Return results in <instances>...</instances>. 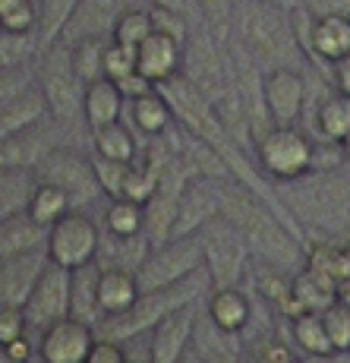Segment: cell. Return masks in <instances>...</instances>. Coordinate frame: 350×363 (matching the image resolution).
Returning <instances> with one entry per match:
<instances>
[{
  "instance_id": "obj_1",
  "label": "cell",
  "mask_w": 350,
  "mask_h": 363,
  "mask_svg": "<svg viewBox=\"0 0 350 363\" xmlns=\"http://www.w3.org/2000/svg\"><path fill=\"white\" fill-rule=\"evenodd\" d=\"M218 199L221 215H227L249 243L253 256L275 265L281 272H297L303 265V250L297 243V234L287 228V221L269 202H262L253 190L237 184L234 177H218Z\"/></svg>"
},
{
  "instance_id": "obj_2",
  "label": "cell",
  "mask_w": 350,
  "mask_h": 363,
  "mask_svg": "<svg viewBox=\"0 0 350 363\" xmlns=\"http://www.w3.org/2000/svg\"><path fill=\"white\" fill-rule=\"evenodd\" d=\"M230 41H237L265 73L278 67L300 69L306 54L293 26V10L269 0H234Z\"/></svg>"
},
{
  "instance_id": "obj_3",
  "label": "cell",
  "mask_w": 350,
  "mask_h": 363,
  "mask_svg": "<svg viewBox=\"0 0 350 363\" xmlns=\"http://www.w3.org/2000/svg\"><path fill=\"white\" fill-rule=\"evenodd\" d=\"M284 208L297 221L328 234L350 231V162L281 184Z\"/></svg>"
},
{
  "instance_id": "obj_4",
  "label": "cell",
  "mask_w": 350,
  "mask_h": 363,
  "mask_svg": "<svg viewBox=\"0 0 350 363\" xmlns=\"http://www.w3.org/2000/svg\"><path fill=\"white\" fill-rule=\"evenodd\" d=\"M205 291H212V278H208V269L202 265L199 272H193L190 278H184L177 284L142 291L130 310L117 313V316H104L95 325V335L98 338H111V341H130L136 335H149L167 313L180 310L186 303H196Z\"/></svg>"
},
{
  "instance_id": "obj_5",
  "label": "cell",
  "mask_w": 350,
  "mask_h": 363,
  "mask_svg": "<svg viewBox=\"0 0 350 363\" xmlns=\"http://www.w3.org/2000/svg\"><path fill=\"white\" fill-rule=\"evenodd\" d=\"M158 92L167 99L174 111V121L180 123L186 133H193L196 139H202V143H208L215 152H221L224 145L237 143L234 136H230L227 130H224L218 111H215V104L205 99V95L196 89L193 79H186L184 73L171 76V79L158 82ZM240 145V143H237Z\"/></svg>"
},
{
  "instance_id": "obj_6",
  "label": "cell",
  "mask_w": 350,
  "mask_h": 363,
  "mask_svg": "<svg viewBox=\"0 0 350 363\" xmlns=\"http://www.w3.org/2000/svg\"><path fill=\"white\" fill-rule=\"evenodd\" d=\"M312 155H316V143L300 127H278V123H271L256 139L259 167L271 180H278V184H290V180L310 174Z\"/></svg>"
},
{
  "instance_id": "obj_7",
  "label": "cell",
  "mask_w": 350,
  "mask_h": 363,
  "mask_svg": "<svg viewBox=\"0 0 350 363\" xmlns=\"http://www.w3.org/2000/svg\"><path fill=\"white\" fill-rule=\"evenodd\" d=\"M38 86L45 92L47 114L67 127V123L82 117V95H86V82L76 76L69 64V45L57 41L41 54V69H38Z\"/></svg>"
},
{
  "instance_id": "obj_8",
  "label": "cell",
  "mask_w": 350,
  "mask_h": 363,
  "mask_svg": "<svg viewBox=\"0 0 350 363\" xmlns=\"http://www.w3.org/2000/svg\"><path fill=\"white\" fill-rule=\"evenodd\" d=\"M202 247H205V269L212 288H240L253 250L227 215H215L202 228Z\"/></svg>"
},
{
  "instance_id": "obj_9",
  "label": "cell",
  "mask_w": 350,
  "mask_h": 363,
  "mask_svg": "<svg viewBox=\"0 0 350 363\" xmlns=\"http://www.w3.org/2000/svg\"><path fill=\"white\" fill-rule=\"evenodd\" d=\"M202 265H205V247H202V231H196L184 237H171V240L152 247L142 265L136 269V278L142 284V291H155L184 281L193 272H199Z\"/></svg>"
},
{
  "instance_id": "obj_10",
  "label": "cell",
  "mask_w": 350,
  "mask_h": 363,
  "mask_svg": "<svg viewBox=\"0 0 350 363\" xmlns=\"http://www.w3.org/2000/svg\"><path fill=\"white\" fill-rule=\"evenodd\" d=\"M32 174L35 180L60 186L73 202V208H89L98 196H104L101 184L95 177V162L86 158L82 152L67 149V145H57V149L47 152Z\"/></svg>"
},
{
  "instance_id": "obj_11",
  "label": "cell",
  "mask_w": 350,
  "mask_h": 363,
  "mask_svg": "<svg viewBox=\"0 0 350 363\" xmlns=\"http://www.w3.org/2000/svg\"><path fill=\"white\" fill-rule=\"evenodd\" d=\"M47 259L64 265V269H82V265L98 259L101 250V231L86 215V208H69L60 221L47 228Z\"/></svg>"
},
{
  "instance_id": "obj_12",
  "label": "cell",
  "mask_w": 350,
  "mask_h": 363,
  "mask_svg": "<svg viewBox=\"0 0 350 363\" xmlns=\"http://www.w3.org/2000/svg\"><path fill=\"white\" fill-rule=\"evenodd\" d=\"M69 284H73V269H64L57 262H47L41 272L38 284L26 300V319L29 329H47L51 323L69 316Z\"/></svg>"
},
{
  "instance_id": "obj_13",
  "label": "cell",
  "mask_w": 350,
  "mask_h": 363,
  "mask_svg": "<svg viewBox=\"0 0 350 363\" xmlns=\"http://www.w3.org/2000/svg\"><path fill=\"white\" fill-rule=\"evenodd\" d=\"M95 325L76 316L57 319L38 335V357L41 363H86L95 345Z\"/></svg>"
},
{
  "instance_id": "obj_14",
  "label": "cell",
  "mask_w": 350,
  "mask_h": 363,
  "mask_svg": "<svg viewBox=\"0 0 350 363\" xmlns=\"http://www.w3.org/2000/svg\"><path fill=\"white\" fill-rule=\"evenodd\" d=\"M306 101V82L300 69L278 67L265 73V108H269L271 123L278 127H297Z\"/></svg>"
},
{
  "instance_id": "obj_15",
  "label": "cell",
  "mask_w": 350,
  "mask_h": 363,
  "mask_svg": "<svg viewBox=\"0 0 350 363\" xmlns=\"http://www.w3.org/2000/svg\"><path fill=\"white\" fill-rule=\"evenodd\" d=\"M196 303H186L180 310L167 313L164 319L149 332V345H152V363H180L186 354V347L193 345L196 335Z\"/></svg>"
},
{
  "instance_id": "obj_16",
  "label": "cell",
  "mask_w": 350,
  "mask_h": 363,
  "mask_svg": "<svg viewBox=\"0 0 350 363\" xmlns=\"http://www.w3.org/2000/svg\"><path fill=\"white\" fill-rule=\"evenodd\" d=\"M47 262H51L47 250H32V253L0 259V306H26Z\"/></svg>"
},
{
  "instance_id": "obj_17",
  "label": "cell",
  "mask_w": 350,
  "mask_h": 363,
  "mask_svg": "<svg viewBox=\"0 0 350 363\" xmlns=\"http://www.w3.org/2000/svg\"><path fill=\"white\" fill-rule=\"evenodd\" d=\"M221 215V199H218V177H193L186 184L184 196H180L177 208V225H174V237L196 234L208 225V221Z\"/></svg>"
},
{
  "instance_id": "obj_18",
  "label": "cell",
  "mask_w": 350,
  "mask_h": 363,
  "mask_svg": "<svg viewBox=\"0 0 350 363\" xmlns=\"http://www.w3.org/2000/svg\"><path fill=\"white\" fill-rule=\"evenodd\" d=\"M51 149H57V133L41 121L16 136L0 139V167L4 171H35Z\"/></svg>"
},
{
  "instance_id": "obj_19",
  "label": "cell",
  "mask_w": 350,
  "mask_h": 363,
  "mask_svg": "<svg viewBox=\"0 0 350 363\" xmlns=\"http://www.w3.org/2000/svg\"><path fill=\"white\" fill-rule=\"evenodd\" d=\"M130 6H132V0H79V6H76L73 19L67 23L60 41L73 45V41L89 38V35H104V38H111L114 23Z\"/></svg>"
},
{
  "instance_id": "obj_20",
  "label": "cell",
  "mask_w": 350,
  "mask_h": 363,
  "mask_svg": "<svg viewBox=\"0 0 350 363\" xmlns=\"http://www.w3.org/2000/svg\"><path fill=\"white\" fill-rule=\"evenodd\" d=\"M136 69L149 82H164L184 69V41L171 38L164 32H152L142 45L136 48Z\"/></svg>"
},
{
  "instance_id": "obj_21",
  "label": "cell",
  "mask_w": 350,
  "mask_h": 363,
  "mask_svg": "<svg viewBox=\"0 0 350 363\" xmlns=\"http://www.w3.org/2000/svg\"><path fill=\"white\" fill-rule=\"evenodd\" d=\"M142 294L136 272L123 269V265H101L98 269V303H101L104 316H117V313L130 310Z\"/></svg>"
},
{
  "instance_id": "obj_22",
  "label": "cell",
  "mask_w": 350,
  "mask_h": 363,
  "mask_svg": "<svg viewBox=\"0 0 350 363\" xmlns=\"http://www.w3.org/2000/svg\"><path fill=\"white\" fill-rule=\"evenodd\" d=\"M123 92L114 79L101 76V79L89 82L86 95H82V121L89 123V130H101L108 123H117L123 114Z\"/></svg>"
},
{
  "instance_id": "obj_23",
  "label": "cell",
  "mask_w": 350,
  "mask_h": 363,
  "mask_svg": "<svg viewBox=\"0 0 350 363\" xmlns=\"http://www.w3.org/2000/svg\"><path fill=\"white\" fill-rule=\"evenodd\" d=\"M208 319L221 335H237L249 325V300L240 288H212V297L205 303Z\"/></svg>"
},
{
  "instance_id": "obj_24",
  "label": "cell",
  "mask_w": 350,
  "mask_h": 363,
  "mask_svg": "<svg viewBox=\"0 0 350 363\" xmlns=\"http://www.w3.org/2000/svg\"><path fill=\"white\" fill-rule=\"evenodd\" d=\"M45 243H47V228L38 225L26 208L0 221V259L32 253V250H45Z\"/></svg>"
},
{
  "instance_id": "obj_25",
  "label": "cell",
  "mask_w": 350,
  "mask_h": 363,
  "mask_svg": "<svg viewBox=\"0 0 350 363\" xmlns=\"http://www.w3.org/2000/svg\"><path fill=\"white\" fill-rule=\"evenodd\" d=\"M45 114H47L45 92H41V86L35 82V86L26 89L16 101H10L6 108H0V139H10V136H16V133L41 123Z\"/></svg>"
},
{
  "instance_id": "obj_26",
  "label": "cell",
  "mask_w": 350,
  "mask_h": 363,
  "mask_svg": "<svg viewBox=\"0 0 350 363\" xmlns=\"http://www.w3.org/2000/svg\"><path fill=\"white\" fill-rule=\"evenodd\" d=\"M98 269L101 265L95 262L73 269V284H69V316L82 319L89 325H98L104 319L101 303H98Z\"/></svg>"
},
{
  "instance_id": "obj_27",
  "label": "cell",
  "mask_w": 350,
  "mask_h": 363,
  "mask_svg": "<svg viewBox=\"0 0 350 363\" xmlns=\"http://www.w3.org/2000/svg\"><path fill=\"white\" fill-rule=\"evenodd\" d=\"M130 117H132V123H136V130L145 133V136H152V139L164 136V133L177 123L174 121L171 104H167V99L158 92V86L152 89V92H145V95H139V99L130 101Z\"/></svg>"
},
{
  "instance_id": "obj_28",
  "label": "cell",
  "mask_w": 350,
  "mask_h": 363,
  "mask_svg": "<svg viewBox=\"0 0 350 363\" xmlns=\"http://www.w3.org/2000/svg\"><path fill=\"white\" fill-rule=\"evenodd\" d=\"M76 6H79V0H38V29H35L38 54H45L47 48H54L60 41Z\"/></svg>"
},
{
  "instance_id": "obj_29",
  "label": "cell",
  "mask_w": 350,
  "mask_h": 363,
  "mask_svg": "<svg viewBox=\"0 0 350 363\" xmlns=\"http://www.w3.org/2000/svg\"><path fill=\"white\" fill-rule=\"evenodd\" d=\"M69 208H73V202H69V196L60 190V186L45 184V180H35V190H32L29 202H26V212H29L38 225L51 228L54 221L64 218Z\"/></svg>"
},
{
  "instance_id": "obj_30",
  "label": "cell",
  "mask_w": 350,
  "mask_h": 363,
  "mask_svg": "<svg viewBox=\"0 0 350 363\" xmlns=\"http://www.w3.org/2000/svg\"><path fill=\"white\" fill-rule=\"evenodd\" d=\"M316 130L322 139H332V143H344L350 136V95L334 89L316 111Z\"/></svg>"
},
{
  "instance_id": "obj_31",
  "label": "cell",
  "mask_w": 350,
  "mask_h": 363,
  "mask_svg": "<svg viewBox=\"0 0 350 363\" xmlns=\"http://www.w3.org/2000/svg\"><path fill=\"white\" fill-rule=\"evenodd\" d=\"M111 38L104 35H89V38H79L69 45V64H73L76 76L82 82H95L104 76V48H108Z\"/></svg>"
},
{
  "instance_id": "obj_32",
  "label": "cell",
  "mask_w": 350,
  "mask_h": 363,
  "mask_svg": "<svg viewBox=\"0 0 350 363\" xmlns=\"http://www.w3.org/2000/svg\"><path fill=\"white\" fill-rule=\"evenodd\" d=\"M92 139H95V155L98 158H111V162H123V164L136 162V152H139L136 139H132V133L123 127L120 121L95 130Z\"/></svg>"
},
{
  "instance_id": "obj_33",
  "label": "cell",
  "mask_w": 350,
  "mask_h": 363,
  "mask_svg": "<svg viewBox=\"0 0 350 363\" xmlns=\"http://www.w3.org/2000/svg\"><path fill=\"white\" fill-rule=\"evenodd\" d=\"M104 225H108V234H114V237L145 234V206L127 196L111 199L108 212H104Z\"/></svg>"
},
{
  "instance_id": "obj_34",
  "label": "cell",
  "mask_w": 350,
  "mask_h": 363,
  "mask_svg": "<svg viewBox=\"0 0 350 363\" xmlns=\"http://www.w3.org/2000/svg\"><path fill=\"white\" fill-rule=\"evenodd\" d=\"M293 345L303 354H338L328 338V329L322 323V313H297L293 316Z\"/></svg>"
},
{
  "instance_id": "obj_35",
  "label": "cell",
  "mask_w": 350,
  "mask_h": 363,
  "mask_svg": "<svg viewBox=\"0 0 350 363\" xmlns=\"http://www.w3.org/2000/svg\"><path fill=\"white\" fill-rule=\"evenodd\" d=\"M32 190H35L32 171H4V167H0V221L23 212Z\"/></svg>"
},
{
  "instance_id": "obj_36",
  "label": "cell",
  "mask_w": 350,
  "mask_h": 363,
  "mask_svg": "<svg viewBox=\"0 0 350 363\" xmlns=\"http://www.w3.org/2000/svg\"><path fill=\"white\" fill-rule=\"evenodd\" d=\"M152 32H155V26H152L149 6H130V10H123L120 19L114 23L111 38L120 41V45H127V48H139Z\"/></svg>"
},
{
  "instance_id": "obj_37",
  "label": "cell",
  "mask_w": 350,
  "mask_h": 363,
  "mask_svg": "<svg viewBox=\"0 0 350 363\" xmlns=\"http://www.w3.org/2000/svg\"><path fill=\"white\" fill-rule=\"evenodd\" d=\"M0 29L4 32H35L38 29V4L35 0H0Z\"/></svg>"
},
{
  "instance_id": "obj_38",
  "label": "cell",
  "mask_w": 350,
  "mask_h": 363,
  "mask_svg": "<svg viewBox=\"0 0 350 363\" xmlns=\"http://www.w3.org/2000/svg\"><path fill=\"white\" fill-rule=\"evenodd\" d=\"M38 82V73L35 67L26 60V64H10L0 67V108H6L10 101H16L26 89H32Z\"/></svg>"
},
{
  "instance_id": "obj_39",
  "label": "cell",
  "mask_w": 350,
  "mask_h": 363,
  "mask_svg": "<svg viewBox=\"0 0 350 363\" xmlns=\"http://www.w3.org/2000/svg\"><path fill=\"white\" fill-rule=\"evenodd\" d=\"M322 323H325L334 351L350 354V303H344V300L328 303L325 310H322Z\"/></svg>"
},
{
  "instance_id": "obj_40",
  "label": "cell",
  "mask_w": 350,
  "mask_h": 363,
  "mask_svg": "<svg viewBox=\"0 0 350 363\" xmlns=\"http://www.w3.org/2000/svg\"><path fill=\"white\" fill-rule=\"evenodd\" d=\"M38 54V38L35 32H4L0 29V67H10V64H26V60Z\"/></svg>"
},
{
  "instance_id": "obj_41",
  "label": "cell",
  "mask_w": 350,
  "mask_h": 363,
  "mask_svg": "<svg viewBox=\"0 0 350 363\" xmlns=\"http://www.w3.org/2000/svg\"><path fill=\"white\" fill-rule=\"evenodd\" d=\"M130 73H136V48H127L111 38L108 48H104V76L120 82L123 76H130Z\"/></svg>"
},
{
  "instance_id": "obj_42",
  "label": "cell",
  "mask_w": 350,
  "mask_h": 363,
  "mask_svg": "<svg viewBox=\"0 0 350 363\" xmlns=\"http://www.w3.org/2000/svg\"><path fill=\"white\" fill-rule=\"evenodd\" d=\"M127 171H130V164L95 155V177H98V184H101V190H104V196L108 199L123 196V180H127Z\"/></svg>"
},
{
  "instance_id": "obj_43",
  "label": "cell",
  "mask_w": 350,
  "mask_h": 363,
  "mask_svg": "<svg viewBox=\"0 0 350 363\" xmlns=\"http://www.w3.org/2000/svg\"><path fill=\"white\" fill-rule=\"evenodd\" d=\"M29 335V319H26L23 306H0V351L13 341Z\"/></svg>"
},
{
  "instance_id": "obj_44",
  "label": "cell",
  "mask_w": 350,
  "mask_h": 363,
  "mask_svg": "<svg viewBox=\"0 0 350 363\" xmlns=\"http://www.w3.org/2000/svg\"><path fill=\"white\" fill-rule=\"evenodd\" d=\"M86 363H130L127 351H123L120 341H111V338H95L92 351H89Z\"/></svg>"
},
{
  "instance_id": "obj_45",
  "label": "cell",
  "mask_w": 350,
  "mask_h": 363,
  "mask_svg": "<svg viewBox=\"0 0 350 363\" xmlns=\"http://www.w3.org/2000/svg\"><path fill=\"white\" fill-rule=\"evenodd\" d=\"M312 16H350V0H303Z\"/></svg>"
},
{
  "instance_id": "obj_46",
  "label": "cell",
  "mask_w": 350,
  "mask_h": 363,
  "mask_svg": "<svg viewBox=\"0 0 350 363\" xmlns=\"http://www.w3.org/2000/svg\"><path fill=\"white\" fill-rule=\"evenodd\" d=\"M117 86H120V92H123V99H139V95H145V92H152V89H155V82H149L145 79L142 73H130V76H123L120 82H117Z\"/></svg>"
},
{
  "instance_id": "obj_47",
  "label": "cell",
  "mask_w": 350,
  "mask_h": 363,
  "mask_svg": "<svg viewBox=\"0 0 350 363\" xmlns=\"http://www.w3.org/2000/svg\"><path fill=\"white\" fill-rule=\"evenodd\" d=\"M35 351H38V347H35L32 341H29V335H23V338H19V341H13V345H6L0 354H4V357L10 360V363H29Z\"/></svg>"
},
{
  "instance_id": "obj_48",
  "label": "cell",
  "mask_w": 350,
  "mask_h": 363,
  "mask_svg": "<svg viewBox=\"0 0 350 363\" xmlns=\"http://www.w3.org/2000/svg\"><path fill=\"white\" fill-rule=\"evenodd\" d=\"M332 79H334V89H338V92L350 95V54L341 57L338 64H332Z\"/></svg>"
},
{
  "instance_id": "obj_49",
  "label": "cell",
  "mask_w": 350,
  "mask_h": 363,
  "mask_svg": "<svg viewBox=\"0 0 350 363\" xmlns=\"http://www.w3.org/2000/svg\"><path fill=\"white\" fill-rule=\"evenodd\" d=\"M262 360H269V363H293V354L287 351V345H281V341H275V345L265 347Z\"/></svg>"
},
{
  "instance_id": "obj_50",
  "label": "cell",
  "mask_w": 350,
  "mask_h": 363,
  "mask_svg": "<svg viewBox=\"0 0 350 363\" xmlns=\"http://www.w3.org/2000/svg\"><path fill=\"white\" fill-rule=\"evenodd\" d=\"M152 6H164V10H177V13H186L193 16V4L196 0H149Z\"/></svg>"
},
{
  "instance_id": "obj_51",
  "label": "cell",
  "mask_w": 350,
  "mask_h": 363,
  "mask_svg": "<svg viewBox=\"0 0 350 363\" xmlns=\"http://www.w3.org/2000/svg\"><path fill=\"white\" fill-rule=\"evenodd\" d=\"M300 363H341L338 354H303Z\"/></svg>"
},
{
  "instance_id": "obj_52",
  "label": "cell",
  "mask_w": 350,
  "mask_h": 363,
  "mask_svg": "<svg viewBox=\"0 0 350 363\" xmlns=\"http://www.w3.org/2000/svg\"><path fill=\"white\" fill-rule=\"evenodd\" d=\"M341 262H344V278H350V240L341 247Z\"/></svg>"
},
{
  "instance_id": "obj_53",
  "label": "cell",
  "mask_w": 350,
  "mask_h": 363,
  "mask_svg": "<svg viewBox=\"0 0 350 363\" xmlns=\"http://www.w3.org/2000/svg\"><path fill=\"white\" fill-rule=\"evenodd\" d=\"M269 4H278V6H287V10H297L303 0H269Z\"/></svg>"
},
{
  "instance_id": "obj_54",
  "label": "cell",
  "mask_w": 350,
  "mask_h": 363,
  "mask_svg": "<svg viewBox=\"0 0 350 363\" xmlns=\"http://www.w3.org/2000/svg\"><path fill=\"white\" fill-rule=\"evenodd\" d=\"M341 145H344V155H347V162H350V136L344 139V143H341Z\"/></svg>"
},
{
  "instance_id": "obj_55",
  "label": "cell",
  "mask_w": 350,
  "mask_h": 363,
  "mask_svg": "<svg viewBox=\"0 0 350 363\" xmlns=\"http://www.w3.org/2000/svg\"><path fill=\"white\" fill-rule=\"evenodd\" d=\"M256 363H269V360H262V357H259V360H256Z\"/></svg>"
},
{
  "instance_id": "obj_56",
  "label": "cell",
  "mask_w": 350,
  "mask_h": 363,
  "mask_svg": "<svg viewBox=\"0 0 350 363\" xmlns=\"http://www.w3.org/2000/svg\"><path fill=\"white\" fill-rule=\"evenodd\" d=\"M35 4H38V0H35Z\"/></svg>"
}]
</instances>
